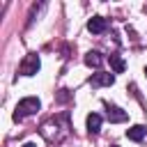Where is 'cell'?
<instances>
[{
    "instance_id": "8992f818",
    "label": "cell",
    "mask_w": 147,
    "mask_h": 147,
    "mask_svg": "<svg viewBox=\"0 0 147 147\" xmlns=\"http://www.w3.org/2000/svg\"><path fill=\"white\" fill-rule=\"evenodd\" d=\"M145 136H147V129H145L142 124H136V126L126 129V138H129V140H136V142H140Z\"/></svg>"
},
{
    "instance_id": "9c48e42d",
    "label": "cell",
    "mask_w": 147,
    "mask_h": 147,
    "mask_svg": "<svg viewBox=\"0 0 147 147\" xmlns=\"http://www.w3.org/2000/svg\"><path fill=\"white\" fill-rule=\"evenodd\" d=\"M101 62H103V57H101L99 51H90V53L85 55V64H87V67H94V69H96V67H101Z\"/></svg>"
},
{
    "instance_id": "5b68a950",
    "label": "cell",
    "mask_w": 147,
    "mask_h": 147,
    "mask_svg": "<svg viewBox=\"0 0 147 147\" xmlns=\"http://www.w3.org/2000/svg\"><path fill=\"white\" fill-rule=\"evenodd\" d=\"M115 83V76L113 74H94L90 78V85L92 87H103V85H113Z\"/></svg>"
},
{
    "instance_id": "277c9868",
    "label": "cell",
    "mask_w": 147,
    "mask_h": 147,
    "mask_svg": "<svg viewBox=\"0 0 147 147\" xmlns=\"http://www.w3.org/2000/svg\"><path fill=\"white\" fill-rule=\"evenodd\" d=\"M106 115H108V119H110V122H126V119H129V115H126L122 108L110 106V103H106Z\"/></svg>"
},
{
    "instance_id": "6da1fadb",
    "label": "cell",
    "mask_w": 147,
    "mask_h": 147,
    "mask_svg": "<svg viewBox=\"0 0 147 147\" xmlns=\"http://www.w3.org/2000/svg\"><path fill=\"white\" fill-rule=\"evenodd\" d=\"M39 108H41V103H39L37 96H25V99H21L18 106H16V110H14V122H23L25 117L34 115Z\"/></svg>"
},
{
    "instance_id": "7a4b0ae2",
    "label": "cell",
    "mask_w": 147,
    "mask_h": 147,
    "mask_svg": "<svg viewBox=\"0 0 147 147\" xmlns=\"http://www.w3.org/2000/svg\"><path fill=\"white\" fill-rule=\"evenodd\" d=\"M39 67H41V62H39V55H37V53H30V55H25V60L21 62L18 71H21L23 76H34V74L39 71Z\"/></svg>"
},
{
    "instance_id": "3957f363",
    "label": "cell",
    "mask_w": 147,
    "mask_h": 147,
    "mask_svg": "<svg viewBox=\"0 0 147 147\" xmlns=\"http://www.w3.org/2000/svg\"><path fill=\"white\" fill-rule=\"evenodd\" d=\"M87 30H90L92 34H101V32L108 30V21H106L103 16H92V18L87 21Z\"/></svg>"
},
{
    "instance_id": "8fae6325",
    "label": "cell",
    "mask_w": 147,
    "mask_h": 147,
    "mask_svg": "<svg viewBox=\"0 0 147 147\" xmlns=\"http://www.w3.org/2000/svg\"><path fill=\"white\" fill-rule=\"evenodd\" d=\"M23 147H37V145H34V142H25Z\"/></svg>"
},
{
    "instance_id": "30bf717a",
    "label": "cell",
    "mask_w": 147,
    "mask_h": 147,
    "mask_svg": "<svg viewBox=\"0 0 147 147\" xmlns=\"http://www.w3.org/2000/svg\"><path fill=\"white\" fill-rule=\"evenodd\" d=\"M57 99H60V101H67V99H69V94H67V90H60V94H57Z\"/></svg>"
},
{
    "instance_id": "ba28073f",
    "label": "cell",
    "mask_w": 147,
    "mask_h": 147,
    "mask_svg": "<svg viewBox=\"0 0 147 147\" xmlns=\"http://www.w3.org/2000/svg\"><path fill=\"white\" fill-rule=\"evenodd\" d=\"M108 62H110V67H113V71H115V74H124L126 64H124V60H122L117 53H110V55H108Z\"/></svg>"
},
{
    "instance_id": "7c38bea8",
    "label": "cell",
    "mask_w": 147,
    "mask_h": 147,
    "mask_svg": "<svg viewBox=\"0 0 147 147\" xmlns=\"http://www.w3.org/2000/svg\"><path fill=\"white\" fill-rule=\"evenodd\" d=\"M145 74H147V67H145Z\"/></svg>"
},
{
    "instance_id": "52a82bcc",
    "label": "cell",
    "mask_w": 147,
    "mask_h": 147,
    "mask_svg": "<svg viewBox=\"0 0 147 147\" xmlns=\"http://www.w3.org/2000/svg\"><path fill=\"white\" fill-rule=\"evenodd\" d=\"M99 129H101V115L90 113V115H87V131H90L92 136H96V133H99Z\"/></svg>"
},
{
    "instance_id": "4fadbf2b",
    "label": "cell",
    "mask_w": 147,
    "mask_h": 147,
    "mask_svg": "<svg viewBox=\"0 0 147 147\" xmlns=\"http://www.w3.org/2000/svg\"><path fill=\"white\" fill-rule=\"evenodd\" d=\"M110 147H117V145H110Z\"/></svg>"
}]
</instances>
